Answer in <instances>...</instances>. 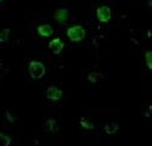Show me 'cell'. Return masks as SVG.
<instances>
[{
    "label": "cell",
    "mask_w": 152,
    "mask_h": 146,
    "mask_svg": "<svg viewBox=\"0 0 152 146\" xmlns=\"http://www.w3.org/2000/svg\"><path fill=\"white\" fill-rule=\"evenodd\" d=\"M67 36L72 42H82L85 38V29L80 24H75L67 29Z\"/></svg>",
    "instance_id": "1"
},
{
    "label": "cell",
    "mask_w": 152,
    "mask_h": 146,
    "mask_svg": "<svg viewBox=\"0 0 152 146\" xmlns=\"http://www.w3.org/2000/svg\"><path fill=\"white\" fill-rule=\"evenodd\" d=\"M29 74L33 79H40L45 74V66L39 61H32L28 67Z\"/></svg>",
    "instance_id": "2"
},
{
    "label": "cell",
    "mask_w": 152,
    "mask_h": 146,
    "mask_svg": "<svg viewBox=\"0 0 152 146\" xmlns=\"http://www.w3.org/2000/svg\"><path fill=\"white\" fill-rule=\"evenodd\" d=\"M97 20L102 23H106L111 20V9L108 6H100L96 10Z\"/></svg>",
    "instance_id": "3"
},
{
    "label": "cell",
    "mask_w": 152,
    "mask_h": 146,
    "mask_svg": "<svg viewBox=\"0 0 152 146\" xmlns=\"http://www.w3.org/2000/svg\"><path fill=\"white\" fill-rule=\"evenodd\" d=\"M63 95V91L56 87H49L46 89V97L49 100H53V101H58Z\"/></svg>",
    "instance_id": "4"
},
{
    "label": "cell",
    "mask_w": 152,
    "mask_h": 146,
    "mask_svg": "<svg viewBox=\"0 0 152 146\" xmlns=\"http://www.w3.org/2000/svg\"><path fill=\"white\" fill-rule=\"evenodd\" d=\"M49 47L51 49L54 54H60L63 50V47H65V44L60 38H55L49 43Z\"/></svg>",
    "instance_id": "5"
},
{
    "label": "cell",
    "mask_w": 152,
    "mask_h": 146,
    "mask_svg": "<svg viewBox=\"0 0 152 146\" xmlns=\"http://www.w3.org/2000/svg\"><path fill=\"white\" fill-rule=\"evenodd\" d=\"M38 33H39V35L44 36V38H49V36L53 35L54 29H53V27L50 26V24L44 23V24H40V26L38 27Z\"/></svg>",
    "instance_id": "6"
},
{
    "label": "cell",
    "mask_w": 152,
    "mask_h": 146,
    "mask_svg": "<svg viewBox=\"0 0 152 146\" xmlns=\"http://www.w3.org/2000/svg\"><path fill=\"white\" fill-rule=\"evenodd\" d=\"M68 18V10L67 9H57L56 12H55V20L58 22V23H65Z\"/></svg>",
    "instance_id": "7"
},
{
    "label": "cell",
    "mask_w": 152,
    "mask_h": 146,
    "mask_svg": "<svg viewBox=\"0 0 152 146\" xmlns=\"http://www.w3.org/2000/svg\"><path fill=\"white\" fill-rule=\"evenodd\" d=\"M79 124L84 130H94V128H95V124L88 118H82L79 120Z\"/></svg>",
    "instance_id": "8"
},
{
    "label": "cell",
    "mask_w": 152,
    "mask_h": 146,
    "mask_svg": "<svg viewBox=\"0 0 152 146\" xmlns=\"http://www.w3.org/2000/svg\"><path fill=\"white\" fill-rule=\"evenodd\" d=\"M46 129L51 133H55L58 130V127H57V123L55 119H48L46 120Z\"/></svg>",
    "instance_id": "9"
},
{
    "label": "cell",
    "mask_w": 152,
    "mask_h": 146,
    "mask_svg": "<svg viewBox=\"0 0 152 146\" xmlns=\"http://www.w3.org/2000/svg\"><path fill=\"white\" fill-rule=\"evenodd\" d=\"M118 129H119V127H118L117 123H108L105 127V131L107 134H115V133L118 131Z\"/></svg>",
    "instance_id": "10"
},
{
    "label": "cell",
    "mask_w": 152,
    "mask_h": 146,
    "mask_svg": "<svg viewBox=\"0 0 152 146\" xmlns=\"http://www.w3.org/2000/svg\"><path fill=\"white\" fill-rule=\"evenodd\" d=\"M9 34H10V29L0 27V42H1V43L6 42L9 39Z\"/></svg>",
    "instance_id": "11"
},
{
    "label": "cell",
    "mask_w": 152,
    "mask_h": 146,
    "mask_svg": "<svg viewBox=\"0 0 152 146\" xmlns=\"http://www.w3.org/2000/svg\"><path fill=\"white\" fill-rule=\"evenodd\" d=\"M101 78H102V76H101L100 73H90L89 77H88V79H89L91 83H96V82H99Z\"/></svg>",
    "instance_id": "12"
},
{
    "label": "cell",
    "mask_w": 152,
    "mask_h": 146,
    "mask_svg": "<svg viewBox=\"0 0 152 146\" xmlns=\"http://www.w3.org/2000/svg\"><path fill=\"white\" fill-rule=\"evenodd\" d=\"M151 57H152L151 51H146L145 53V61H146V65H147L148 69H151V67H152V65H151Z\"/></svg>",
    "instance_id": "13"
},
{
    "label": "cell",
    "mask_w": 152,
    "mask_h": 146,
    "mask_svg": "<svg viewBox=\"0 0 152 146\" xmlns=\"http://www.w3.org/2000/svg\"><path fill=\"white\" fill-rule=\"evenodd\" d=\"M0 140L3 141V144L4 145H10L11 142H12V140L7 137V135H5V134H3V133H0Z\"/></svg>",
    "instance_id": "14"
},
{
    "label": "cell",
    "mask_w": 152,
    "mask_h": 146,
    "mask_svg": "<svg viewBox=\"0 0 152 146\" xmlns=\"http://www.w3.org/2000/svg\"><path fill=\"white\" fill-rule=\"evenodd\" d=\"M1 1H3V0H0V3H1Z\"/></svg>",
    "instance_id": "15"
}]
</instances>
